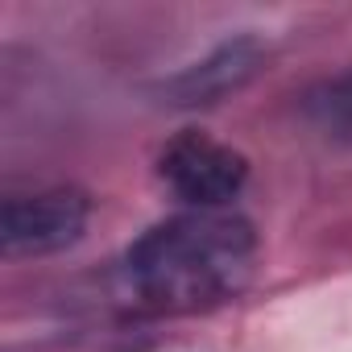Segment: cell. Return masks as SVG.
Instances as JSON below:
<instances>
[{
	"mask_svg": "<svg viewBox=\"0 0 352 352\" xmlns=\"http://www.w3.org/2000/svg\"><path fill=\"white\" fill-rule=\"evenodd\" d=\"M157 174L166 179V187L183 204H191L195 212H220L245 187L249 162L236 149H228L212 137L183 133L166 145V153L157 162Z\"/></svg>",
	"mask_w": 352,
	"mask_h": 352,
	"instance_id": "2",
	"label": "cell"
},
{
	"mask_svg": "<svg viewBox=\"0 0 352 352\" xmlns=\"http://www.w3.org/2000/svg\"><path fill=\"white\" fill-rule=\"evenodd\" d=\"M265 63V46L261 38L253 34H241V38H228L220 42L212 54H204L199 63L174 71L166 79H157L149 87V96L162 104V108H212L228 96H236L241 87L253 83V75L261 71Z\"/></svg>",
	"mask_w": 352,
	"mask_h": 352,
	"instance_id": "4",
	"label": "cell"
},
{
	"mask_svg": "<svg viewBox=\"0 0 352 352\" xmlns=\"http://www.w3.org/2000/svg\"><path fill=\"white\" fill-rule=\"evenodd\" d=\"M307 116L331 133V137H352V75H340V79H327L319 83L315 91H307Z\"/></svg>",
	"mask_w": 352,
	"mask_h": 352,
	"instance_id": "5",
	"label": "cell"
},
{
	"mask_svg": "<svg viewBox=\"0 0 352 352\" xmlns=\"http://www.w3.org/2000/svg\"><path fill=\"white\" fill-rule=\"evenodd\" d=\"M91 204L83 191L17 195L0 208V249L5 257H50L75 245L87 228Z\"/></svg>",
	"mask_w": 352,
	"mask_h": 352,
	"instance_id": "3",
	"label": "cell"
},
{
	"mask_svg": "<svg viewBox=\"0 0 352 352\" xmlns=\"http://www.w3.org/2000/svg\"><path fill=\"white\" fill-rule=\"evenodd\" d=\"M257 257V232L236 212H187L153 224L124 253L137 298L162 311H199L232 298Z\"/></svg>",
	"mask_w": 352,
	"mask_h": 352,
	"instance_id": "1",
	"label": "cell"
}]
</instances>
